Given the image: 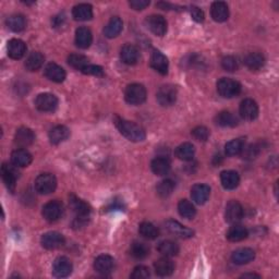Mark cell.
I'll list each match as a JSON object with an SVG mask.
<instances>
[{"instance_id":"cell-1","label":"cell","mask_w":279,"mask_h":279,"mask_svg":"<svg viewBox=\"0 0 279 279\" xmlns=\"http://www.w3.org/2000/svg\"><path fill=\"white\" fill-rule=\"evenodd\" d=\"M115 124L119 132L131 142H142L146 137L144 129L134 122L124 120L121 118H116Z\"/></svg>"},{"instance_id":"cell-2","label":"cell","mask_w":279,"mask_h":279,"mask_svg":"<svg viewBox=\"0 0 279 279\" xmlns=\"http://www.w3.org/2000/svg\"><path fill=\"white\" fill-rule=\"evenodd\" d=\"M70 206L76 214V219L75 222H73V226H75L76 228L83 227V226L88 224L91 214V207L88 203L80 200V198H78L75 195H71Z\"/></svg>"},{"instance_id":"cell-3","label":"cell","mask_w":279,"mask_h":279,"mask_svg":"<svg viewBox=\"0 0 279 279\" xmlns=\"http://www.w3.org/2000/svg\"><path fill=\"white\" fill-rule=\"evenodd\" d=\"M146 96H148V93H146V89L142 84L133 83L127 86V89L124 91V98L128 104L138 106L143 104L146 101Z\"/></svg>"},{"instance_id":"cell-4","label":"cell","mask_w":279,"mask_h":279,"mask_svg":"<svg viewBox=\"0 0 279 279\" xmlns=\"http://www.w3.org/2000/svg\"><path fill=\"white\" fill-rule=\"evenodd\" d=\"M217 92L224 98H234L240 94L241 84L236 80L223 78L217 82Z\"/></svg>"},{"instance_id":"cell-5","label":"cell","mask_w":279,"mask_h":279,"mask_svg":"<svg viewBox=\"0 0 279 279\" xmlns=\"http://www.w3.org/2000/svg\"><path fill=\"white\" fill-rule=\"evenodd\" d=\"M57 188V179L52 174H42L35 180V190L39 194H50Z\"/></svg>"},{"instance_id":"cell-6","label":"cell","mask_w":279,"mask_h":279,"mask_svg":"<svg viewBox=\"0 0 279 279\" xmlns=\"http://www.w3.org/2000/svg\"><path fill=\"white\" fill-rule=\"evenodd\" d=\"M177 89L172 85H163L162 88H159L156 95L157 102L163 107H170V106L174 105L177 101Z\"/></svg>"},{"instance_id":"cell-7","label":"cell","mask_w":279,"mask_h":279,"mask_svg":"<svg viewBox=\"0 0 279 279\" xmlns=\"http://www.w3.org/2000/svg\"><path fill=\"white\" fill-rule=\"evenodd\" d=\"M35 106L39 111L43 112L55 111L58 107V98L50 93H43L36 97Z\"/></svg>"},{"instance_id":"cell-8","label":"cell","mask_w":279,"mask_h":279,"mask_svg":"<svg viewBox=\"0 0 279 279\" xmlns=\"http://www.w3.org/2000/svg\"><path fill=\"white\" fill-rule=\"evenodd\" d=\"M146 26H148L149 30L155 34L156 36L162 37L166 34L167 32V21L163 16L159 15H153L148 17L146 19Z\"/></svg>"},{"instance_id":"cell-9","label":"cell","mask_w":279,"mask_h":279,"mask_svg":"<svg viewBox=\"0 0 279 279\" xmlns=\"http://www.w3.org/2000/svg\"><path fill=\"white\" fill-rule=\"evenodd\" d=\"M62 204L58 201H50L43 206L42 215L49 223H55L62 216Z\"/></svg>"},{"instance_id":"cell-10","label":"cell","mask_w":279,"mask_h":279,"mask_svg":"<svg viewBox=\"0 0 279 279\" xmlns=\"http://www.w3.org/2000/svg\"><path fill=\"white\" fill-rule=\"evenodd\" d=\"M64 242H65L64 237L57 231L46 232V234L42 236V239H41V243L43 245V248L47 250H57L59 248L63 247Z\"/></svg>"},{"instance_id":"cell-11","label":"cell","mask_w":279,"mask_h":279,"mask_svg":"<svg viewBox=\"0 0 279 279\" xmlns=\"http://www.w3.org/2000/svg\"><path fill=\"white\" fill-rule=\"evenodd\" d=\"M72 263L68 257L59 256L52 264V274L57 278L68 277L72 273Z\"/></svg>"},{"instance_id":"cell-12","label":"cell","mask_w":279,"mask_h":279,"mask_svg":"<svg viewBox=\"0 0 279 279\" xmlns=\"http://www.w3.org/2000/svg\"><path fill=\"white\" fill-rule=\"evenodd\" d=\"M239 112H240V116L244 120L253 121L258 117V106L253 99L247 98L240 104Z\"/></svg>"},{"instance_id":"cell-13","label":"cell","mask_w":279,"mask_h":279,"mask_svg":"<svg viewBox=\"0 0 279 279\" xmlns=\"http://www.w3.org/2000/svg\"><path fill=\"white\" fill-rule=\"evenodd\" d=\"M115 267L114 257L107 254H102L95 258L94 268L98 274L101 275H109Z\"/></svg>"},{"instance_id":"cell-14","label":"cell","mask_w":279,"mask_h":279,"mask_svg":"<svg viewBox=\"0 0 279 279\" xmlns=\"http://www.w3.org/2000/svg\"><path fill=\"white\" fill-rule=\"evenodd\" d=\"M243 217V207L241 204L237 201H230L225 211L226 222L229 224H237L240 222Z\"/></svg>"},{"instance_id":"cell-15","label":"cell","mask_w":279,"mask_h":279,"mask_svg":"<svg viewBox=\"0 0 279 279\" xmlns=\"http://www.w3.org/2000/svg\"><path fill=\"white\" fill-rule=\"evenodd\" d=\"M166 229H167L171 235L177 236L182 239H189L192 238L194 235V231L191 230L190 228L185 227V226L181 225L179 222L174 221V219H169L165 224Z\"/></svg>"},{"instance_id":"cell-16","label":"cell","mask_w":279,"mask_h":279,"mask_svg":"<svg viewBox=\"0 0 279 279\" xmlns=\"http://www.w3.org/2000/svg\"><path fill=\"white\" fill-rule=\"evenodd\" d=\"M151 67L163 76L167 75L169 68L167 57L159 50H154L151 57Z\"/></svg>"},{"instance_id":"cell-17","label":"cell","mask_w":279,"mask_h":279,"mask_svg":"<svg viewBox=\"0 0 279 279\" xmlns=\"http://www.w3.org/2000/svg\"><path fill=\"white\" fill-rule=\"evenodd\" d=\"M154 269L156 275L161 277H168L174 273L175 264L169 257L164 256L158 258V260L154 263Z\"/></svg>"},{"instance_id":"cell-18","label":"cell","mask_w":279,"mask_h":279,"mask_svg":"<svg viewBox=\"0 0 279 279\" xmlns=\"http://www.w3.org/2000/svg\"><path fill=\"white\" fill-rule=\"evenodd\" d=\"M211 15L214 21L225 22L229 18L228 5L224 2H215L211 7Z\"/></svg>"},{"instance_id":"cell-19","label":"cell","mask_w":279,"mask_h":279,"mask_svg":"<svg viewBox=\"0 0 279 279\" xmlns=\"http://www.w3.org/2000/svg\"><path fill=\"white\" fill-rule=\"evenodd\" d=\"M211 194V188L206 184H195L191 189V196L196 204L203 205L207 202Z\"/></svg>"},{"instance_id":"cell-20","label":"cell","mask_w":279,"mask_h":279,"mask_svg":"<svg viewBox=\"0 0 279 279\" xmlns=\"http://www.w3.org/2000/svg\"><path fill=\"white\" fill-rule=\"evenodd\" d=\"M45 76L48 80H50V81L56 82V83L63 82L65 80V77H67L64 69L54 62L48 63L47 65H46Z\"/></svg>"},{"instance_id":"cell-21","label":"cell","mask_w":279,"mask_h":279,"mask_svg":"<svg viewBox=\"0 0 279 279\" xmlns=\"http://www.w3.org/2000/svg\"><path fill=\"white\" fill-rule=\"evenodd\" d=\"M35 141V134L29 128H20L17 130L15 135V142L21 148H28Z\"/></svg>"},{"instance_id":"cell-22","label":"cell","mask_w":279,"mask_h":279,"mask_svg":"<svg viewBox=\"0 0 279 279\" xmlns=\"http://www.w3.org/2000/svg\"><path fill=\"white\" fill-rule=\"evenodd\" d=\"M120 58L125 64L133 65V64L137 63L138 59H140L138 49L135 47L134 45H131V44L124 45L120 50Z\"/></svg>"},{"instance_id":"cell-23","label":"cell","mask_w":279,"mask_h":279,"mask_svg":"<svg viewBox=\"0 0 279 279\" xmlns=\"http://www.w3.org/2000/svg\"><path fill=\"white\" fill-rule=\"evenodd\" d=\"M2 176L3 180L11 193L16 191V182H17V171L12 166L4 164L2 167Z\"/></svg>"},{"instance_id":"cell-24","label":"cell","mask_w":279,"mask_h":279,"mask_svg":"<svg viewBox=\"0 0 279 279\" xmlns=\"http://www.w3.org/2000/svg\"><path fill=\"white\" fill-rule=\"evenodd\" d=\"M255 257V252L249 248L236 250L231 255V261L237 265H244L252 262Z\"/></svg>"},{"instance_id":"cell-25","label":"cell","mask_w":279,"mask_h":279,"mask_svg":"<svg viewBox=\"0 0 279 279\" xmlns=\"http://www.w3.org/2000/svg\"><path fill=\"white\" fill-rule=\"evenodd\" d=\"M33 157L30 153L24 149H19L12 152L11 162L16 167H28L32 163Z\"/></svg>"},{"instance_id":"cell-26","label":"cell","mask_w":279,"mask_h":279,"mask_svg":"<svg viewBox=\"0 0 279 279\" xmlns=\"http://www.w3.org/2000/svg\"><path fill=\"white\" fill-rule=\"evenodd\" d=\"M221 182L226 190H234L240 183V176L237 171L225 170L221 174Z\"/></svg>"},{"instance_id":"cell-27","label":"cell","mask_w":279,"mask_h":279,"mask_svg":"<svg viewBox=\"0 0 279 279\" xmlns=\"http://www.w3.org/2000/svg\"><path fill=\"white\" fill-rule=\"evenodd\" d=\"M8 55L12 59H21L26 52V45L21 39L13 38L8 43Z\"/></svg>"},{"instance_id":"cell-28","label":"cell","mask_w":279,"mask_h":279,"mask_svg":"<svg viewBox=\"0 0 279 279\" xmlns=\"http://www.w3.org/2000/svg\"><path fill=\"white\" fill-rule=\"evenodd\" d=\"M92 42H93V35H92V32L88 28L81 26V28L77 29L76 44L79 48H82V49L89 48Z\"/></svg>"},{"instance_id":"cell-29","label":"cell","mask_w":279,"mask_h":279,"mask_svg":"<svg viewBox=\"0 0 279 279\" xmlns=\"http://www.w3.org/2000/svg\"><path fill=\"white\" fill-rule=\"evenodd\" d=\"M123 28L122 20L119 17H114L109 20L107 25L104 29V34L107 38H115L120 34Z\"/></svg>"},{"instance_id":"cell-30","label":"cell","mask_w":279,"mask_h":279,"mask_svg":"<svg viewBox=\"0 0 279 279\" xmlns=\"http://www.w3.org/2000/svg\"><path fill=\"white\" fill-rule=\"evenodd\" d=\"M70 135V130L64 125H56L49 131V141L51 144H60L64 142Z\"/></svg>"},{"instance_id":"cell-31","label":"cell","mask_w":279,"mask_h":279,"mask_svg":"<svg viewBox=\"0 0 279 279\" xmlns=\"http://www.w3.org/2000/svg\"><path fill=\"white\" fill-rule=\"evenodd\" d=\"M72 16L77 21H89L93 18V8L89 4L77 5L72 10Z\"/></svg>"},{"instance_id":"cell-32","label":"cell","mask_w":279,"mask_h":279,"mask_svg":"<svg viewBox=\"0 0 279 279\" xmlns=\"http://www.w3.org/2000/svg\"><path fill=\"white\" fill-rule=\"evenodd\" d=\"M151 168L156 176H166L170 171L171 166L169 159L165 157H156L152 161Z\"/></svg>"},{"instance_id":"cell-33","label":"cell","mask_w":279,"mask_h":279,"mask_svg":"<svg viewBox=\"0 0 279 279\" xmlns=\"http://www.w3.org/2000/svg\"><path fill=\"white\" fill-rule=\"evenodd\" d=\"M244 64L250 70L257 71L264 67L265 64V57L260 54V52H251L244 58Z\"/></svg>"},{"instance_id":"cell-34","label":"cell","mask_w":279,"mask_h":279,"mask_svg":"<svg viewBox=\"0 0 279 279\" xmlns=\"http://www.w3.org/2000/svg\"><path fill=\"white\" fill-rule=\"evenodd\" d=\"M249 236L248 229L241 225H234L227 231V239L231 242H239L247 239Z\"/></svg>"},{"instance_id":"cell-35","label":"cell","mask_w":279,"mask_h":279,"mask_svg":"<svg viewBox=\"0 0 279 279\" xmlns=\"http://www.w3.org/2000/svg\"><path fill=\"white\" fill-rule=\"evenodd\" d=\"M195 154V148L191 143H183L176 149V156L183 162H190L193 159Z\"/></svg>"},{"instance_id":"cell-36","label":"cell","mask_w":279,"mask_h":279,"mask_svg":"<svg viewBox=\"0 0 279 279\" xmlns=\"http://www.w3.org/2000/svg\"><path fill=\"white\" fill-rule=\"evenodd\" d=\"M215 121L223 128H234L238 125V118L229 111H221L216 116Z\"/></svg>"},{"instance_id":"cell-37","label":"cell","mask_w":279,"mask_h":279,"mask_svg":"<svg viewBox=\"0 0 279 279\" xmlns=\"http://www.w3.org/2000/svg\"><path fill=\"white\" fill-rule=\"evenodd\" d=\"M157 250L162 255L167 256V257H171V256L178 255L179 245L176 242L171 241V240H164V241L158 243Z\"/></svg>"},{"instance_id":"cell-38","label":"cell","mask_w":279,"mask_h":279,"mask_svg":"<svg viewBox=\"0 0 279 279\" xmlns=\"http://www.w3.org/2000/svg\"><path fill=\"white\" fill-rule=\"evenodd\" d=\"M44 60H45V58L41 54V52L33 51L29 55V57L26 58L25 68L29 71H37L39 68H42Z\"/></svg>"},{"instance_id":"cell-39","label":"cell","mask_w":279,"mask_h":279,"mask_svg":"<svg viewBox=\"0 0 279 279\" xmlns=\"http://www.w3.org/2000/svg\"><path fill=\"white\" fill-rule=\"evenodd\" d=\"M138 232L140 235L144 237L145 239H149V240H154V239L158 238L159 236L158 228L149 222H143L140 224Z\"/></svg>"},{"instance_id":"cell-40","label":"cell","mask_w":279,"mask_h":279,"mask_svg":"<svg viewBox=\"0 0 279 279\" xmlns=\"http://www.w3.org/2000/svg\"><path fill=\"white\" fill-rule=\"evenodd\" d=\"M7 26L13 32H22L26 28V19L22 15H12L7 19Z\"/></svg>"},{"instance_id":"cell-41","label":"cell","mask_w":279,"mask_h":279,"mask_svg":"<svg viewBox=\"0 0 279 279\" xmlns=\"http://www.w3.org/2000/svg\"><path fill=\"white\" fill-rule=\"evenodd\" d=\"M245 146L244 138H235L231 140L225 146V152L228 156H236L241 154Z\"/></svg>"},{"instance_id":"cell-42","label":"cell","mask_w":279,"mask_h":279,"mask_svg":"<svg viewBox=\"0 0 279 279\" xmlns=\"http://www.w3.org/2000/svg\"><path fill=\"white\" fill-rule=\"evenodd\" d=\"M130 254L136 260H143L150 254V248L143 242L135 241L131 244Z\"/></svg>"},{"instance_id":"cell-43","label":"cell","mask_w":279,"mask_h":279,"mask_svg":"<svg viewBox=\"0 0 279 279\" xmlns=\"http://www.w3.org/2000/svg\"><path fill=\"white\" fill-rule=\"evenodd\" d=\"M178 212L181 217L185 219H192L196 215V210L194 205L188 200H181L178 204Z\"/></svg>"},{"instance_id":"cell-44","label":"cell","mask_w":279,"mask_h":279,"mask_svg":"<svg viewBox=\"0 0 279 279\" xmlns=\"http://www.w3.org/2000/svg\"><path fill=\"white\" fill-rule=\"evenodd\" d=\"M175 182L170 180V179H166V180H163L157 184L156 191L157 194L161 197H168L169 195L172 194V192L175 190Z\"/></svg>"},{"instance_id":"cell-45","label":"cell","mask_w":279,"mask_h":279,"mask_svg":"<svg viewBox=\"0 0 279 279\" xmlns=\"http://www.w3.org/2000/svg\"><path fill=\"white\" fill-rule=\"evenodd\" d=\"M68 63L71 65L72 68L82 71L86 67V65L89 64V59L83 55L71 54L68 57Z\"/></svg>"},{"instance_id":"cell-46","label":"cell","mask_w":279,"mask_h":279,"mask_svg":"<svg viewBox=\"0 0 279 279\" xmlns=\"http://www.w3.org/2000/svg\"><path fill=\"white\" fill-rule=\"evenodd\" d=\"M222 67L229 72H234L239 69V61L234 56H226L222 60Z\"/></svg>"},{"instance_id":"cell-47","label":"cell","mask_w":279,"mask_h":279,"mask_svg":"<svg viewBox=\"0 0 279 279\" xmlns=\"http://www.w3.org/2000/svg\"><path fill=\"white\" fill-rule=\"evenodd\" d=\"M192 135H193V137L195 140H197V141L205 142V141H207L208 137H210V131L206 127H203V125H198V127H196V128H194L193 130H192Z\"/></svg>"},{"instance_id":"cell-48","label":"cell","mask_w":279,"mask_h":279,"mask_svg":"<svg viewBox=\"0 0 279 279\" xmlns=\"http://www.w3.org/2000/svg\"><path fill=\"white\" fill-rule=\"evenodd\" d=\"M241 154L244 159H249V161L254 159L258 154H260V146L256 144H251L248 146V148H245L244 146Z\"/></svg>"},{"instance_id":"cell-49","label":"cell","mask_w":279,"mask_h":279,"mask_svg":"<svg viewBox=\"0 0 279 279\" xmlns=\"http://www.w3.org/2000/svg\"><path fill=\"white\" fill-rule=\"evenodd\" d=\"M151 276V271L149 267L143 266V265H138L136 266L131 274V278L133 279H146Z\"/></svg>"},{"instance_id":"cell-50","label":"cell","mask_w":279,"mask_h":279,"mask_svg":"<svg viewBox=\"0 0 279 279\" xmlns=\"http://www.w3.org/2000/svg\"><path fill=\"white\" fill-rule=\"evenodd\" d=\"M84 75L89 76H95V77H103L104 76V70L101 65H95V64H88L86 67L82 70Z\"/></svg>"},{"instance_id":"cell-51","label":"cell","mask_w":279,"mask_h":279,"mask_svg":"<svg viewBox=\"0 0 279 279\" xmlns=\"http://www.w3.org/2000/svg\"><path fill=\"white\" fill-rule=\"evenodd\" d=\"M190 9H191L190 10L191 17H192V19L194 20V21H196V22H203L204 21L205 15H204V12L200 8H198V7L192 6Z\"/></svg>"},{"instance_id":"cell-52","label":"cell","mask_w":279,"mask_h":279,"mask_svg":"<svg viewBox=\"0 0 279 279\" xmlns=\"http://www.w3.org/2000/svg\"><path fill=\"white\" fill-rule=\"evenodd\" d=\"M129 5L134 10H144L146 7L150 6V2L149 0H131Z\"/></svg>"},{"instance_id":"cell-53","label":"cell","mask_w":279,"mask_h":279,"mask_svg":"<svg viewBox=\"0 0 279 279\" xmlns=\"http://www.w3.org/2000/svg\"><path fill=\"white\" fill-rule=\"evenodd\" d=\"M64 20H65L64 15H59V16L55 17V18H54V25H55V28H58V26L62 25V23H63Z\"/></svg>"},{"instance_id":"cell-54","label":"cell","mask_w":279,"mask_h":279,"mask_svg":"<svg viewBox=\"0 0 279 279\" xmlns=\"http://www.w3.org/2000/svg\"><path fill=\"white\" fill-rule=\"evenodd\" d=\"M242 277L243 278H245V277H257V278H260V276L256 275V274H244V275H242Z\"/></svg>"}]
</instances>
